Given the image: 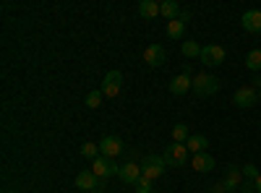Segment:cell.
<instances>
[{
    "instance_id": "4fadbf2b",
    "label": "cell",
    "mask_w": 261,
    "mask_h": 193,
    "mask_svg": "<svg viewBox=\"0 0 261 193\" xmlns=\"http://www.w3.org/2000/svg\"><path fill=\"white\" fill-rule=\"evenodd\" d=\"M76 188H81V190H94V188H99V178L92 173V170H81V173L76 175Z\"/></svg>"
},
{
    "instance_id": "ac0fdd59",
    "label": "cell",
    "mask_w": 261,
    "mask_h": 193,
    "mask_svg": "<svg viewBox=\"0 0 261 193\" xmlns=\"http://www.w3.org/2000/svg\"><path fill=\"white\" fill-rule=\"evenodd\" d=\"M186 146H188V152H193V154H201L204 149L209 146V141H206V136H201V133H193V136L186 141Z\"/></svg>"
},
{
    "instance_id": "8992f818",
    "label": "cell",
    "mask_w": 261,
    "mask_h": 193,
    "mask_svg": "<svg viewBox=\"0 0 261 193\" xmlns=\"http://www.w3.org/2000/svg\"><path fill=\"white\" fill-rule=\"evenodd\" d=\"M120 87H123V76H120V71H110L105 76V81H102V94L105 97H118L120 94Z\"/></svg>"
},
{
    "instance_id": "7402d4cb",
    "label": "cell",
    "mask_w": 261,
    "mask_h": 193,
    "mask_svg": "<svg viewBox=\"0 0 261 193\" xmlns=\"http://www.w3.org/2000/svg\"><path fill=\"white\" fill-rule=\"evenodd\" d=\"M102 89H94V92H89L86 94V107H89V110H97V107L102 104Z\"/></svg>"
},
{
    "instance_id": "52a82bcc",
    "label": "cell",
    "mask_w": 261,
    "mask_h": 193,
    "mask_svg": "<svg viewBox=\"0 0 261 193\" xmlns=\"http://www.w3.org/2000/svg\"><path fill=\"white\" fill-rule=\"evenodd\" d=\"M99 154H102V157H110V159L120 157V154H123V141L115 139V136H105V139L99 141Z\"/></svg>"
},
{
    "instance_id": "277c9868",
    "label": "cell",
    "mask_w": 261,
    "mask_h": 193,
    "mask_svg": "<svg viewBox=\"0 0 261 193\" xmlns=\"http://www.w3.org/2000/svg\"><path fill=\"white\" fill-rule=\"evenodd\" d=\"M92 173L102 180V178H113V175H118L120 173V164L115 162V159H110V157H97L94 162H92Z\"/></svg>"
},
{
    "instance_id": "ba28073f",
    "label": "cell",
    "mask_w": 261,
    "mask_h": 193,
    "mask_svg": "<svg viewBox=\"0 0 261 193\" xmlns=\"http://www.w3.org/2000/svg\"><path fill=\"white\" fill-rule=\"evenodd\" d=\"M165 58H167V52H165L162 45H149L144 50V63H146V66H151V68H160L162 63H165Z\"/></svg>"
},
{
    "instance_id": "83f0119b",
    "label": "cell",
    "mask_w": 261,
    "mask_h": 193,
    "mask_svg": "<svg viewBox=\"0 0 261 193\" xmlns=\"http://www.w3.org/2000/svg\"><path fill=\"white\" fill-rule=\"evenodd\" d=\"M253 185H256V193H261V175H258V178L253 180Z\"/></svg>"
},
{
    "instance_id": "9c48e42d",
    "label": "cell",
    "mask_w": 261,
    "mask_h": 193,
    "mask_svg": "<svg viewBox=\"0 0 261 193\" xmlns=\"http://www.w3.org/2000/svg\"><path fill=\"white\" fill-rule=\"evenodd\" d=\"M225 185H227V190L232 193V190H238L246 180H243V167H238V164H227V173H225V180H222Z\"/></svg>"
},
{
    "instance_id": "30bf717a",
    "label": "cell",
    "mask_w": 261,
    "mask_h": 193,
    "mask_svg": "<svg viewBox=\"0 0 261 193\" xmlns=\"http://www.w3.org/2000/svg\"><path fill=\"white\" fill-rule=\"evenodd\" d=\"M256 99H258V92H256L253 87H243V89H238V92H235V97H232V102H235L238 107H243V110L253 107V104H256Z\"/></svg>"
},
{
    "instance_id": "484cf974",
    "label": "cell",
    "mask_w": 261,
    "mask_h": 193,
    "mask_svg": "<svg viewBox=\"0 0 261 193\" xmlns=\"http://www.w3.org/2000/svg\"><path fill=\"white\" fill-rule=\"evenodd\" d=\"M258 175H261V173H258V167H256V164H246V167H243V178H248L251 183H253Z\"/></svg>"
},
{
    "instance_id": "5b68a950",
    "label": "cell",
    "mask_w": 261,
    "mask_h": 193,
    "mask_svg": "<svg viewBox=\"0 0 261 193\" xmlns=\"http://www.w3.org/2000/svg\"><path fill=\"white\" fill-rule=\"evenodd\" d=\"M201 63H204V66H209V68L222 66V63H225V47H220V45L201 47Z\"/></svg>"
},
{
    "instance_id": "5bb4252c",
    "label": "cell",
    "mask_w": 261,
    "mask_h": 193,
    "mask_svg": "<svg viewBox=\"0 0 261 193\" xmlns=\"http://www.w3.org/2000/svg\"><path fill=\"white\" fill-rule=\"evenodd\" d=\"M193 89V78L188 76V73H180V76H175V78H172L170 81V92L172 94H186V92H191Z\"/></svg>"
},
{
    "instance_id": "2e32d148",
    "label": "cell",
    "mask_w": 261,
    "mask_h": 193,
    "mask_svg": "<svg viewBox=\"0 0 261 193\" xmlns=\"http://www.w3.org/2000/svg\"><path fill=\"white\" fill-rule=\"evenodd\" d=\"M186 18H188V13H180V18L167 21V37H170V39H180V37H183V32H186Z\"/></svg>"
},
{
    "instance_id": "d4e9b609",
    "label": "cell",
    "mask_w": 261,
    "mask_h": 193,
    "mask_svg": "<svg viewBox=\"0 0 261 193\" xmlns=\"http://www.w3.org/2000/svg\"><path fill=\"white\" fill-rule=\"evenodd\" d=\"M134 190H136V193H151V180L141 175V178L134 183Z\"/></svg>"
},
{
    "instance_id": "d6986e66",
    "label": "cell",
    "mask_w": 261,
    "mask_h": 193,
    "mask_svg": "<svg viewBox=\"0 0 261 193\" xmlns=\"http://www.w3.org/2000/svg\"><path fill=\"white\" fill-rule=\"evenodd\" d=\"M139 13L144 18H157L160 16V3H157V0H141V3H139Z\"/></svg>"
},
{
    "instance_id": "e0dca14e",
    "label": "cell",
    "mask_w": 261,
    "mask_h": 193,
    "mask_svg": "<svg viewBox=\"0 0 261 193\" xmlns=\"http://www.w3.org/2000/svg\"><path fill=\"white\" fill-rule=\"evenodd\" d=\"M160 16L167 21H175V18H180V6L175 0H165V3H160Z\"/></svg>"
},
{
    "instance_id": "f546056e",
    "label": "cell",
    "mask_w": 261,
    "mask_h": 193,
    "mask_svg": "<svg viewBox=\"0 0 261 193\" xmlns=\"http://www.w3.org/2000/svg\"><path fill=\"white\" fill-rule=\"evenodd\" d=\"M258 99H261V89H258Z\"/></svg>"
},
{
    "instance_id": "8fae6325",
    "label": "cell",
    "mask_w": 261,
    "mask_h": 193,
    "mask_svg": "<svg viewBox=\"0 0 261 193\" xmlns=\"http://www.w3.org/2000/svg\"><path fill=\"white\" fill-rule=\"evenodd\" d=\"M241 24L246 32L251 34H261V11H246L243 18H241Z\"/></svg>"
},
{
    "instance_id": "f1b7e54d",
    "label": "cell",
    "mask_w": 261,
    "mask_h": 193,
    "mask_svg": "<svg viewBox=\"0 0 261 193\" xmlns=\"http://www.w3.org/2000/svg\"><path fill=\"white\" fill-rule=\"evenodd\" d=\"M6 193H18V190H6Z\"/></svg>"
},
{
    "instance_id": "603a6c76",
    "label": "cell",
    "mask_w": 261,
    "mask_h": 193,
    "mask_svg": "<svg viewBox=\"0 0 261 193\" xmlns=\"http://www.w3.org/2000/svg\"><path fill=\"white\" fill-rule=\"evenodd\" d=\"M183 55H186V58H201L199 42H183Z\"/></svg>"
},
{
    "instance_id": "cb8c5ba5",
    "label": "cell",
    "mask_w": 261,
    "mask_h": 193,
    "mask_svg": "<svg viewBox=\"0 0 261 193\" xmlns=\"http://www.w3.org/2000/svg\"><path fill=\"white\" fill-rule=\"evenodd\" d=\"M81 154H84V157H89V159H97V157H99V144L86 141V144L81 146Z\"/></svg>"
},
{
    "instance_id": "4316f807",
    "label": "cell",
    "mask_w": 261,
    "mask_h": 193,
    "mask_svg": "<svg viewBox=\"0 0 261 193\" xmlns=\"http://www.w3.org/2000/svg\"><path fill=\"white\" fill-rule=\"evenodd\" d=\"M212 193H230V190H227V185H225V183H217V185L212 188Z\"/></svg>"
},
{
    "instance_id": "ffe728a7",
    "label": "cell",
    "mask_w": 261,
    "mask_h": 193,
    "mask_svg": "<svg viewBox=\"0 0 261 193\" xmlns=\"http://www.w3.org/2000/svg\"><path fill=\"white\" fill-rule=\"evenodd\" d=\"M246 68L248 71H261V50H251L246 55Z\"/></svg>"
},
{
    "instance_id": "4dcf8cb0",
    "label": "cell",
    "mask_w": 261,
    "mask_h": 193,
    "mask_svg": "<svg viewBox=\"0 0 261 193\" xmlns=\"http://www.w3.org/2000/svg\"><path fill=\"white\" fill-rule=\"evenodd\" d=\"M232 193H241V190H232Z\"/></svg>"
},
{
    "instance_id": "9a60e30c",
    "label": "cell",
    "mask_w": 261,
    "mask_h": 193,
    "mask_svg": "<svg viewBox=\"0 0 261 193\" xmlns=\"http://www.w3.org/2000/svg\"><path fill=\"white\" fill-rule=\"evenodd\" d=\"M191 164H193L196 173H212V170H214V157L206 154V152L193 154V157H191Z\"/></svg>"
},
{
    "instance_id": "7a4b0ae2",
    "label": "cell",
    "mask_w": 261,
    "mask_h": 193,
    "mask_svg": "<svg viewBox=\"0 0 261 193\" xmlns=\"http://www.w3.org/2000/svg\"><path fill=\"white\" fill-rule=\"evenodd\" d=\"M165 170H167V164H165V159L157 157V154H149V157L141 159V175L149 178V180L162 178V175H165Z\"/></svg>"
},
{
    "instance_id": "7c38bea8",
    "label": "cell",
    "mask_w": 261,
    "mask_h": 193,
    "mask_svg": "<svg viewBox=\"0 0 261 193\" xmlns=\"http://www.w3.org/2000/svg\"><path fill=\"white\" fill-rule=\"evenodd\" d=\"M118 178H120L123 183H128V185H134V183L141 178V164H136V162L123 164V167H120V173H118Z\"/></svg>"
},
{
    "instance_id": "6da1fadb",
    "label": "cell",
    "mask_w": 261,
    "mask_h": 193,
    "mask_svg": "<svg viewBox=\"0 0 261 193\" xmlns=\"http://www.w3.org/2000/svg\"><path fill=\"white\" fill-rule=\"evenodd\" d=\"M193 92L199 97H212L220 92V78L212 76V73H199L193 76Z\"/></svg>"
},
{
    "instance_id": "44dd1931",
    "label": "cell",
    "mask_w": 261,
    "mask_h": 193,
    "mask_svg": "<svg viewBox=\"0 0 261 193\" xmlns=\"http://www.w3.org/2000/svg\"><path fill=\"white\" fill-rule=\"evenodd\" d=\"M172 139H175L178 144H186V141L191 139V131H188V125H183V123H178L175 128H172Z\"/></svg>"
},
{
    "instance_id": "3957f363",
    "label": "cell",
    "mask_w": 261,
    "mask_h": 193,
    "mask_svg": "<svg viewBox=\"0 0 261 193\" xmlns=\"http://www.w3.org/2000/svg\"><path fill=\"white\" fill-rule=\"evenodd\" d=\"M162 159H165V164H170V167L186 164V159H188V146H186V144H178V141H172V144L165 149Z\"/></svg>"
}]
</instances>
